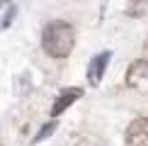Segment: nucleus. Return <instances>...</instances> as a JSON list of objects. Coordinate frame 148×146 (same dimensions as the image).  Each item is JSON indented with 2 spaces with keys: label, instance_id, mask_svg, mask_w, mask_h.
Instances as JSON below:
<instances>
[{
  "label": "nucleus",
  "instance_id": "f257e3e1",
  "mask_svg": "<svg viewBox=\"0 0 148 146\" xmlns=\"http://www.w3.org/2000/svg\"><path fill=\"white\" fill-rule=\"evenodd\" d=\"M75 46V32L68 22L56 20L44 29V51L53 59H66Z\"/></svg>",
  "mask_w": 148,
  "mask_h": 146
},
{
  "label": "nucleus",
  "instance_id": "f03ea898",
  "mask_svg": "<svg viewBox=\"0 0 148 146\" xmlns=\"http://www.w3.org/2000/svg\"><path fill=\"white\" fill-rule=\"evenodd\" d=\"M126 146H148V117H136L129 124Z\"/></svg>",
  "mask_w": 148,
  "mask_h": 146
},
{
  "label": "nucleus",
  "instance_id": "7ed1b4c3",
  "mask_svg": "<svg viewBox=\"0 0 148 146\" xmlns=\"http://www.w3.org/2000/svg\"><path fill=\"white\" fill-rule=\"evenodd\" d=\"M109 59H112V54L102 51V54H97V56L90 61V66H88V81H90V85H100L104 71H107V66H109Z\"/></svg>",
  "mask_w": 148,
  "mask_h": 146
},
{
  "label": "nucleus",
  "instance_id": "20e7f679",
  "mask_svg": "<svg viewBox=\"0 0 148 146\" xmlns=\"http://www.w3.org/2000/svg\"><path fill=\"white\" fill-rule=\"evenodd\" d=\"M80 95H83V90H80V88H71V90H63V93L58 95V100L53 102V110H51V114H53V117H58V114L63 112L66 107H71L73 102H75L78 97H80Z\"/></svg>",
  "mask_w": 148,
  "mask_h": 146
},
{
  "label": "nucleus",
  "instance_id": "39448f33",
  "mask_svg": "<svg viewBox=\"0 0 148 146\" xmlns=\"http://www.w3.org/2000/svg\"><path fill=\"white\" fill-rule=\"evenodd\" d=\"M143 78H148V61H136V63H131V68L126 73V85L136 88Z\"/></svg>",
  "mask_w": 148,
  "mask_h": 146
},
{
  "label": "nucleus",
  "instance_id": "423d86ee",
  "mask_svg": "<svg viewBox=\"0 0 148 146\" xmlns=\"http://www.w3.org/2000/svg\"><path fill=\"white\" fill-rule=\"evenodd\" d=\"M12 20H15V3H10V0H0V32L10 27Z\"/></svg>",
  "mask_w": 148,
  "mask_h": 146
},
{
  "label": "nucleus",
  "instance_id": "0eeeda50",
  "mask_svg": "<svg viewBox=\"0 0 148 146\" xmlns=\"http://www.w3.org/2000/svg\"><path fill=\"white\" fill-rule=\"evenodd\" d=\"M53 127H56L53 122H49V124H44V127L39 129V134L34 136V141H41V139H46V134H51V132H53Z\"/></svg>",
  "mask_w": 148,
  "mask_h": 146
}]
</instances>
